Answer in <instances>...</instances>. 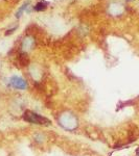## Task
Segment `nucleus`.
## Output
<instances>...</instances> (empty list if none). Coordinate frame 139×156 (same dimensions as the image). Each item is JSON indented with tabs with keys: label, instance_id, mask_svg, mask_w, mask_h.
Returning <instances> with one entry per match:
<instances>
[{
	"label": "nucleus",
	"instance_id": "1",
	"mask_svg": "<svg viewBox=\"0 0 139 156\" xmlns=\"http://www.w3.org/2000/svg\"><path fill=\"white\" fill-rule=\"evenodd\" d=\"M58 123L60 126L68 131H73L79 127V120L77 115L71 112H63L58 117Z\"/></svg>",
	"mask_w": 139,
	"mask_h": 156
},
{
	"label": "nucleus",
	"instance_id": "2",
	"mask_svg": "<svg viewBox=\"0 0 139 156\" xmlns=\"http://www.w3.org/2000/svg\"><path fill=\"white\" fill-rule=\"evenodd\" d=\"M23 120L25 122L30 123L35 125H41V126H49L51 124V121L43 115L32 112V110H26L23 115Z\"/></svg>",
	"mask_w": 139,
	"mask_h": 156
},
{
	"label": "nucleus",
	"instance_id": "3",
	"mask_svg": "<svg viewBox=\"0 0 139 156\" xmlns=\"http://www.w3.org/2000/svg\"><path fill=\"white\" fill-rule=\"evenodd\" d=\"M9 83H11V85L14 89L20 90H26V87H27V82L25 81L22 77H19V76H13L11 79H9Z\"/></svg>",
	"mask_w": 139,
	"mask_h": 156
},
{
	"label": "nucleus",
	"instance_id": "4",
	"mask_svg": "<svg viewBox=\"0 0 139 156\" xmlns=\"http://www.w3.org/2000/svg\"><path fill=\"white\" fill-rule=\"evenodd\" d=\"M45 9H46V3H44V2H39V3L35 6V11H37V12L44 11Z\"/></svg>",
	"mask_w": 139,
	"mask_h": 156
},
{
	"label": "nucleus",
	"instance_id": "5",
	"mask_svg": "<svg viewBox=\"0 0 139 156\" xmlns=\"http://www.w3.org/2000/svg\"><path fill=\"white\" fill-rule=\"evenodd\" d=\"M28 3H29V2H26V3H25V4H24V5H22V7H21V9H19V12H17V17H18V18H19V17H20V16H21V12H23V11H24V9H26V7H27L26 5H28Z\"/></svg>",
	"mask_w": 139,
	"mask_h": 156
},
{
	"label": "nucleus",
	"instance_id": "6",
	"mask_svg": "<svg viewBox=\"0 0 139 156\" xmlns=\"http://www.w3.org/2000/svg\"><path fill=\"white\" fill-rule=\"evenodd\" d=\"M138 156H139V154H138Z\"/></svg>",
	"mask_w": 139,
	"mask_h": 156
}]
</instances>
